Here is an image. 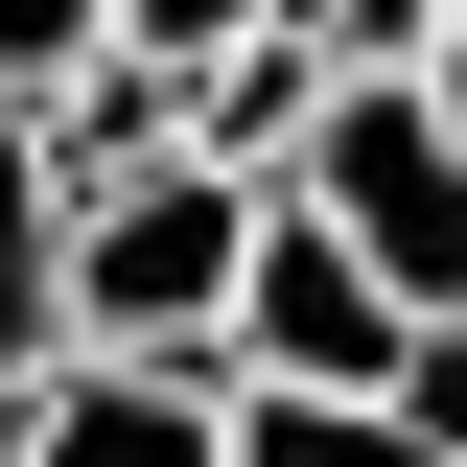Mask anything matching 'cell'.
I'll use <instances>...</instances> for the list:
<instances>
[{"label":"cell","mask_w":467,"mask_h":467,"mask_svg":"<svg viewBox=\"0 0 467 467\" xmlns=\"http://www.w3.org/2000/svg\"><path fill=\"white\" fill-rule=\"evenodd\" d=\"M94 47H117V0H0V117L47 94V70H94Z\"/></svg>","instance_id":"5b68a950"},{"label":"cell","mask_w":467,"mask_h":467,"mask_svg":"<svg viewBox=\"0 0 467 467\" xmlns=\"http://www.w3.org/2000/svg\"><path fill=\"white\" fill-rule=\"evenodd\" d=\"M24 350H47V304H24V234H0V398H24Z\"/></svg>","instance_id":"52a82bcc"},{"label":"cell","mask_w":467,"mask_h":467,"mask_svg":"<svg viewBox=\"0 0 467 467\" xmlns=\"http://www.w3.org/2000/svg\"><path fill=\"white\" fill-rule=\"evenodd\" d=\"M0 467H24V444H0Z\"/></svg>","instance_id":"8fae6325"},{"label":"cell","mask_w":467,"mask_h":467,"mask_svg":"<svg viewBox=\"0 0 467 467\" xmlns=\"http://www.w3.org/2000/svg\"><path fill=\"white\" fill-rule=\"evenodd\" d=\"M234 234H257V164H211V140H117V164L24 187V304H47V350H211Z\"/></svg>","instance_id":"6da1fadb"},{"label":"cell","mask_w":467,"mask_h":467,"mask_svg":"<svg viewBox=\"0 0 467 467\" xmlns=\"http://www.w3.org/2000/svg\"><path fill=\"white\" fill-rule=\"evenodd\" d=\"M234 24H257V0H117V47H140V70H187V47H234Z\"/></svg>","instance_id":"8992f818"},{"label":"cell","mask_w":467,"mask_h":467,"mask_svg":"<svg viewBox=\"0 0 467 467\" xmlns=\"http://www.w3.org/2000/svg\"><path fill=\"white\" fill-rule=\"evenodd\" d=\"M444 327H467V304H444Z\"/></svg>","instance_id":"7c38bea8"},{"label":"cell","mask_w":467,"mask_h":467,"mask_svg":"<svg viewBox=\"0 0 467 467\" xmlns=\"http://www.w3.org/2000/svg\"><path fill=\"white\" fill-rule=\"evenodd\" d=\"M257 187H281V211H327L398 304H467V140L420 117V70H327V94H304V140H281Z\"/></svg>","instance_id":"7a4b0ae2"},{"label":"cell","mask_w":467,"mask_h":467,"mask_svg":"<svg viewBox=\"0 0 467 467\" xmlns=\"http://www.w3.org/2000/svg\"><path fill=\"white\" fill-rule=\"evenodd\" d=\"M444 467H467V420H444Z\"/></svg>","instance_id":"30bf717a"},{"label":"cell","mask_w":467,"mask_h":467,"mask_svg":"<svg viewBox=\"0 0 467 467\" xmlns=\"http://www.w3.org/2000/svg\"><path fill=\"white\" fill-rule=\"evenodd\" d=\"M24 467H211V350H24Z\"/></svg>","instance_id":"277c9868"},{"label":"cell","mask_w":467,"mask_h":467,"mask_svg":"<svg viewBox=\"0 0 467 467\" xmlns=\"http://www.w3.org/2000/svg\"><path fill=\"white\" fill-rule=\"evenodd\" d=\"M420 117H444V140H467V0H444V47H420Z\"/></svg>","instance_id":"ba28073f"},{"label":"cell","mask_w":467,"mask_h":467,"mask_svg":"<svg viewBox=\"0 0 467 467\" xmlns=\"http://www.w3.org/2000/svg\"><path fill=\"white\" fill-rule=\"evenodd\" d=\"M420 327H444V304H398L327 211H281V187H257V234H234V304H211V374H398Z\"/></svg>","instance_id":"3957f363"},{"label":"cell","mask_w":467,"mask_h":467,"mask_svg":"<svg viewBox=\"0 0 467 467\" xmlns=\"http://www.w3.org/2000/svg\"><path fill=\"white\" fill-rule=\"evenodd\" d=\"M0 234H24V164H0Z\"/></svg>","instance_id":"9c48e42d"}]
</instances>
